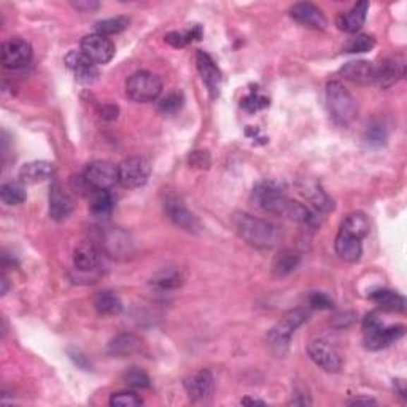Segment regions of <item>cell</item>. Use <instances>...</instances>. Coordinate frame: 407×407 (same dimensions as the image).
I'll return each mask as SVG.
<instances>
[{
  "mask_svg": "<svg viewBox=\"0 0 407 407\" xmlns=\"http://www.w3.org/2000/svg\"><path fill=\"white\" fill-rule=\"evenodd\" d=\"M234 228L248 245L255 248H272L280 239V231L274 223L250 214L234 215Z\"/></svg>",
  "mask_w": 407,
  "mask_h": 407,
  "instance_id": "6da1fadb",
  "label": "cell"
},
{
  "mask_svg": "<svg viewBox=\"0 0 407 407\" xmlns=\"http://www.w3.org/2000/svg\"><path fill=\"white\" fill-rule=\"evenodd\" d=\"M327 102L329 115L336 123L348 124L358 115V102L341 81L333 80L327 85Z\"/></svg>",
  "mask_w": 407,
  "mask_h": 407,
  "instance_id": "7a4b0ae2",
  "label": "cell"
},
{
  "mask_svg": "<svg viewBox=\"0 0 407 407\" xmlns=\"http://www.w3.org/2000/svg\"><path fill=\"white\" fill-rule=\"evenodd\" d=\"M162 80L148 71H140L130 75L126 81V96L137 104H148L159 97Z\"/></svg>",
  "mask_w": 407,
  "mask_h": 407,
  "instance_id": "3957f363",
  "label": "cell"
},
{
  "mask_svg": "<svg viewBox=\"0 0 407 407\" xmlns=\"http://www.w3.org/2000/svg\"><path fill=\"white\" fill-rule=\"evenodd\" d=\"M252 199L255 205L261 210L267 212V214L274 215H285L288 204H290V198L286 196L284 190L274 181H261L255 186Z\"/></svg>",
  "mask_w": 407,
  "mask_h": 407,
  "instance_id": "277c9868",
  "label": "cell"
},
{
  "mask_svg": "<svg viewBox=\"0 0 407 407\" xmlns=\"http://www.w3.org/2000/svg\"><path fill=\"white\" fill-rule=\"evenodd\" d=\"M150 172H152V167L145 158L133 156L118 164V183L129 190L140 188L148 181Z\"/></svg>",
  "mask_w": 407,
  "mask_h": 407,
  "instance_id": "5b68a950",
  "label": "cell"
},
{
  "mask_svg": "<svg viewBox=\"0 0 407 407\" xmlns=\"http://www.w3.org/2000/svg\"><path fill=\"white\" fill-rule=\"evenodd\" d=\"M304 322H308V312H304L303 309H294L286 312V314L281 317V320L269 331L267 339L271 342V346L279 350L288 347L294 331H296Z\"/></svg>",
  "mask_w": 407,
  "mask_h": 407,
  "instance_id": "8992f818",
  "label": "cell"
},
{
  "mask_svg": "<svg viewBox=\"0 0 407 407\" xmlns=\"http://www.w3.org/2000/svg\"><path fill=\"white\" fill-rule=\"evenodd\" d=\"M83 178L92 191H105L118 183V166L109 161H94L85 169Z\"/></svg>",
  "mask_w": 407,
  "mask_h": 407,
  "instance_id": "52a82bcc",
  "label": "cell"
},
{
  "mask_svg": "<svg viewBox=\"0 0 407 407\" xmlns=\"http://www.w3.org/2000/svg\"><path fill=\"white\" fill-rule=\"evenodd\" d=\"M309 358L327 372H337L342 367V356L327 339H314L308 346Z\"/></svg>",
  "mask_w": 407,
  "mask_h": 407,
  "instance_id": "ba28073f",
  "label": "cell"
},
{
  "mask_svg": "<svg viewBox=\"0 0 407 407\" xmlns=\"http://www.w3.org/2000/svg\"><path fill=\"white\" fill-rule=\"evenodd\" d=\"M80 51L94 64H107L115 56V45L109 37L100 34L85 35L80 43Z\"/></svg>",
  "mask_w": 407,
  "mask_h": 407,
  "instance_id": "9c48e42d",
  "label": "cell"
},
{
  "mask_svg": "<svg viewBox=\"0 0 407 407\" xmlns=\"http://www.w3.org/2000/svg\"><path fill=\"white\" fill-rule=\"evenodd\" d=\"M164 212L169 220L175 226L181 228L186 233L199 234L202 231V224L198 220V217L186 209V205L181 202L177 196H169L164 200Z\"/></svg>",
  "mask_w": 407,
  "mask_h": 407,
  "instance_id": "30bf717a",
  "label": "cell"
},
{
  "mask_svg": "<svg viewBox=\"0 0 407 407\" xmlns=\"http://www.w3.org/2000/svg\"><path fill=\"white\" fill-rule=\"evenodd\" d=\"M32 59V47L23 39H11L2 45V64L7 68H23Z\"/></svg>",
  "mask_w": 407,
  "mask_h": 407,
  "instance_id": "8fae6325",
  "label": "cell"
},
{
  "mask_svg": "<svg viewBox=\"0 0 407 407\" xmlns=\"http://www.w3.org/2000/svg\"><path fill=\"white\" fill-rule=\"evenodd\" d=\"M406 328L403 324H396V327L385 328L384 324H377V327L366 328L365 329V347L369 350H380L385 348L398 339L404 336Z\"/></svg>",
  "mask_w": 407,
  "mask_h": 407,
  "instance_id": "7c38bea8",
  "label": "cell"
},
{
  "mask_svg": "<svg viewBox=\"0 0 407 407\" xmlns=\"http://www.w3.org/2000/svg\"><path fill=\"white\" fill-rule=\"evenodd\" d=\"M104 250L114 258H126L133 253V241L120 228H109L102 233Z\"/></svg>",
  "mask_w": 407,
  "mask_h": 407,
  "instance_id": "4fadbf2b",
  "label": "cell"
},
{
  "mask_svg": "<svg viewBox=\"0 0 407 407\" xmlns=\"http://www.w3.org/2000/svg\"><path fill=\"white\" fill-rule=\"evenodd\" d=\"M290 15L294 21H298L299 24L308 26L310 29L323 30L328 26V21H327V18H324L323 11L314 4L300 2V4L293 5L290 10Z\"/></svg>",
  "mask_w": 407,
  "mask_h": 407,
  "instance_id": "5bb4252c",
  "label": "cell"
},
{
  "mask_svg": "<svg viewBox=\"0 0 407 407\" xmlns=\"http://www.w3.org/2000/svg\"><path fill=\"white\" fill-rule=\"evenodd\" d=\"M66 64L73 72L75 78L83 85H91L99 77V68L81 51H71L66 56Z\"/></svg>",
  "mask_w": 407,
  "mask_h": 407,
  "instance_id": "9a60e30c",
  "label": "cell"
},
{
  "mask_svg": "<svg viewBox=\"0 0 407 407\" xmlns=\"http://www.w3.org/2000/svg\"><path fill=\"white\" fill-rule=\"evenodd\" d=\"M196 64H198V71L200 73V77H202L205 86H207L210 96L214 99L218 97V94H220V90H221V80H223L220 68L217 67L214 59H212L210 56L204 51L198 53Z\"/></svg>",
  "mask_w": 407,
  "mask_h": 407,
  "instance_id": "2e32d148",
  "label": "cell"
},
{
  "mask_svg": "<svg viewBox=\"0 0 407 407\" xmlns=\"http://www.w3.org/2000/svg\"><path fill=\"white\" fill-rule=\"evenodd\" d=\"M185 390L193 401H202L210 398L215 390V379L207 369H200L194 372L191 377L185 380Z\"/></svg>",
  "mask_w": 407,
  "mask_h": 407,
  "instance_id": "e0dca14e",
  "label": "cell"
},
{
  "mask_svg": "<svg viewBox=\"0 0 407 407\" xmlns=\"http://www.w3.org/2000/svg\"><path fill=\"white\" fill-rule=\"evenodd\" d=\"M404 72L406 66L403 59L401 58L385 59L382 61L379 66H375L374 83L379 85L382 90H385V87H390L394 83H398V81L404 77Z\"/></svg>",
  "mask_w": 407,
  "mask_h": 407,
  "instance_id": "ac0fdd59",
  "label": "cell"
},
{
  "mask_svg": "<svg viewBox=\"0 0 407 407\" xmlns=\"http://www.w3.org/2000/svg\"><path fill=\"white\" fill-rule=\"evenodd\" d=\"M73 200L62 190L59 181H53L49 188V217L56 221H62L72 214Z\"/></svg>",
  "mask_w": 407,
  "mask_h": 407,
  "instance_id": "d6986e66",
  "label": "cell"
},
{
  "mask_svg": "<svg viewBox=\"0 0 407 407\" xmlns=\"http://www.w3.org/2000/svg\"><path fill=\"white\" fill-rule=\"evenodd\" d=\"M334 248H336L337 256H339V258L344 261L356 262L361 260V255H363L361 239L344 233V231H339V234L336 236Z\"/></svg>",
  "mask_w": 407,
  "mask_h": 407,
  "instance_id": "ffe728a7",
  "label": "cell"
},
{
  "mask_svg": "<svg viewBox=\"0 0 407 407\" xmlns=\"http://www.w3.org/2000/svg\"><path fill=\"white\" fill-rule=\"evenodd\" d=\"M341 75L353 83L369 85L374 83L375 66L369 61H352L341 68Z\"/></svg>",
  "mask_w": 407,
  "mask_h": 407,
  "instance_id": "44dd1931",
  "label": "cell"
},
{
  "mask_svg": "<svg viewBox=\"0 0 407 407\" xmlns=\"http://www.w3.org/2000/svg\"><path fill=\"white\" fill-rule=\"evenodd\" d=\"M73 266L81 272H92L100 266V253L91 242H81L73 252Z\"/></svg>",
  "mask_w": 407,
  "mask_h": 407,
  "instance_id": "7402d4cb",
  "label": "cell"
},
{
  "mask_svg": "<svg viewBox=\"0 0 407 407\" xmlns=\"http://www.w3.org/2000/svg\"><path fill=\"white\" fill-rule=\"evenodd\" d=\"M54 174V164L48 161H32L20 169L21 183H39V181L51 178Z\"/></svg>",
  "mask_w": 407,
  "mask_h": 407,
  "instance_id": "603a6c76",
  "label": "cell"
},
{
  "mask_svg": "<svg viewBox=\"0 0 407 407\" xmlns=\"http://www.w3.org/2000/svg\"><path fill=\"white\" fill-rule=\"evenodd\" d=\"M140 346H142L140 339L134 334H118L115 339L110 341L107 352L111 356H116V358H126V356L139 352Z\"/></svg>",
  "mask_w": 407,
  "mask_h": 407,
  "instance_id": "cb8c5ba5",
  "label": "cell"
},
{
  "mask_svg": "<svg viewBox=\"0 0 407 407\" xmlns=\"http://www.w3.org/2000/svg\"><path fill=\"white\" fill-rule=\"evenodd\" d=\"M94 309L97 310V314L105 317L121 314L123 310L121 298L118 296L115 291L110 290L99 291L96 296H94Z\"/></svg>",
  "mask_w": 407,
  "mask_h": 407,
  "instance_id": "d4e9b609",
  "label": "cell"
},
{
  "mask_svg": "<svg viewBox=\"0 0 407 407\" xmlns=\"http://www.w3.org/2000/svg\"><path fill=\"white\" fill-rule=\"evenodd\" d=\"M369 10V2H358L352 10L341 16L339 28L348 34H356L363 28L366 21V15Z\"/></svg>",
  "mask_w": 407,
  "mask_h": 407,
  "instance_id": "484cf974",
  "label": "cell"
},
{
  "mask_svg": "<svg viewBox=\"0 0 407 407\" xmlns=\"http://www.w3.org/2000/svg\"><path fill=\"white\" fill-rule=\"evenodd\" d=\"M371 299L387 312H404L406 299L391 290H377L371 293Z\"/></svg>",
  "mask_w": 407,
  "mask_h": 407,
  "instance_id": "4316f807",
  "label": "cell"
},
{
  "mask_svg": "<svg viewBox=\"0 0 407 407\" xmlns=\"http://www.w3.org/2000/svg\"><path fill=\"white\" fill-rule=\"evenodd\" d=\"M341 231L350 236L358 237V239H363V237H366L369 233L367 217L363 214V212H353V214H350L346 220H344Z\"/></svg>",
  "mask_w": 407,
  "mask_h": 407,
  "instance_id": "83f0119b",
  "label": "cell"
},
{
  "mask_svg": "<svg viewBox=\"0 0 407 407\" xmlns=\"http://www.w3.org/2000/svg\"><path fill=\"white\" fill-rule=\"evenodd\" d=\"M183 284V275L178 269H164L152 280V285L158 288L159 291H171L177 290Z\"/></svg>",
  "mask_w": 407,
  "mask_h": 407,
  "instance_id": "f1b7e54d",
  "label": "cell"
},
{
  "mask_svg": "<svg viewBox=\"0 0 407 407\" xmlns=\"http://www.w3.org/2000/svg\"><path fill=\"white\" fill-rule=\"evenodd\" d=\"M116 199L110 190L105 191H94L91 196V212L97 217H104L111 214V210L115 209Z\"/></svg>",
  "mask_w": 407,
  "mask_h": 407,
  "instance_id": "f546056e",
  "label": "cell"
},
{
  "mask_svg": "<svg viewBox=\"0 0 407 407\" xmlns=\"http://www.w3.org/2000/svg\"><path fill=\"white\" fill-rule=\"evenodd\" d=\"M300 262V258L298 253L291 252V250H284L277 258L274 261V274L277 275V277H284V275L291 274L294 269L298 267V265Z\"/></svg>",
  "mask_w": 407,
  "mask_h": 407,
  "instance_id": "4dcf8cb0",
  "label": "cell"
},
{
  "mask_svg": "<svg viewBox=\"0 0 407 407\" xmlns=\"http://www.w3.org/2000/svg\"><path fill=\"white\" fill-rule=\"evenodd\" d=\"M0 198L7 205H20L26 200V190L21 181H8L0 188Z\"/></svg>",
  "mask_w": 407,
  "mask_h": 407,
  "instance_id": "1f68e13d",
  "label": "cell"
},
{
  "mask_svg": "<svg viewBox=\"0 0 407 407\" xmlns=\"http://www.w3.org/2000/svg\"><path fill=\"white\" fill-rule=\"evenodd\" d=\"M129 18L126 16H116V18H109V20H102L96 23V34L100 35H115V34H120L123 30H126L129 28Z\"/></svg>",
  "mask_w": 407,
  "mask_h": 407,
  "instance_id": "d6a6232c",
  "label": "cell"
},
{
  "mask_svg": "<svg viewBox=\"0 0 407 407\" xmlns=\"http://www.w3.org/2000/svg\"><path fill=\"white\" fill-rule=\"evenodd\" d=\"M304 194L312 200V204H314L318 210L322 212L333 210V200L327 196V193H324L317 183L305 186Z\"/></svg>",
  "mask_w": 407,
  "mask_h": 407,
  "instance_id": "836d02e7",
  "label": "cell"
},
{
  "mask_svg": "<svg viewBox=\"0 0 407 407\" xmlns=\"http://www.w3.org/2000/svg\"><path fill=\"white\" fill-rule=\"evenodd\" d=\"M200 37H202V29H200L199 26H194L193 29L186 30V32L167 34L166 42L174 48H181V47H186L188 43H191L193 40H200Z\"/></svg>",
  "mask_w": 407,
  "mask_h": 407,
  "instance_id": "e575fe53",
  "label": "cell"
},
{
  "mask_svg": "<svg viewBox=\"0 0 407 407\" xmlns=\"http://www.w3.org/2000/svg\"><path fill=\"white\" fill-rule=\"evenodd\" d=\"M375 47V39L372 35L360 34L350 39L346 45H344V51L346 53H367Z\"/></svg>",
  "mask_w": 407,
  "mask_h": 407,
  "instance_id": "d590c367",
  "label": "cell"
},
{
  "mask_svg": "<svg viewBox=\"0 0 407 407\" xmlns=\"http://www.w3.org/2000/svg\"><path fill=\"white\" fill-rule=\"evenodd\" d=\"M123 380L133 388H148L152 385L148 374L139 367H130L123 374Z\"/></svg>",
  "mask_w": 407,
  "mask_h": 407,
  "instance_id": "8d00e7d4",
  "label": "cell"
},
{
  "mask_svg": "<svg viewBox=\"0 0 407 407\" xmlns=\"http://www.w3.org/2000/svg\"><path fill=\"white\" fill-rule=\"evenodd\" d=\"M109 403L114 407H137V406H140L143 401L140 396H137V394L133 391H120V393L111 394Z\"/></svg>",
  "mask_w": 407,
  "mask_h": 407,
  "instance_id": "74e56055",
  "label": "cell"
},
{
  "mask_svg": "<svg viewBox=\"0 0 407 407\" xmlns=\"http://www.w3.org/2000/svg\"><path fill=\"white\" fill-rule=\"evenodd\" d=\"M183 102H185V97L181 92H172L169 94L167 97H164L159 102V110L162 114L166 115H172V114H177V111L183 107Z\"/></svg>",
  "mask_w": 407,
  "mask_h": 407,
  "instance_id": "f35d334b",
  "label": "cell"
},
{
  "mask_svg": "<svg viewBox=\"0 0 407 407\" xmlns=\"http://www.w3.org/2000/svg\"><path fill=\"white\" fill-rule=\"evenodd\" d=\"M365 139L371 147H382L387 143V130L382 124H371L366 130Z\"/></svg>",
  "mask_w": 407,
  "mask_h": 407,
  "instance_id": "ab89813d",
  "label": "cell"
},
{
  "mask_svg": "<svg viewBox=\"0 0 407 407\" xmlns=\"http://www.w3.org/2000/svg\"><path fill=\"white\" fill-rule=\"evenodd\" d=\"M309 304H310V308L320 309V310H329V309H333V305H334L333 299H331L328 294L320 293V291H315L310 294Z\"/></svg>",
  "mask_w": 407,
  "mask_h": 407,
  "instance_id": "60d3db41",
  "label": "cell"
},
{
  "mask_svg": "<svg viewBox=\"0 0 407 407\" xmlns=\"http://www.w3.org/2000/svg\"><path fill=\"white\" fill-rule=\"evenodd\" d=\"M242 105H243V109L248 110V111H258L261 109L267 107L269 100L266 97L260 96L258 92H252L250 96H247L245 99L242 100Z\"/></svg>",
  "mask_w": 407,
  "mask_h": 407,
  "instance_id": "b9f144b4",
  "label": "cell"
},
{
  "mask_svg": "<svg viewBox=\"0 0 407 407\" xmlns=\"http://www.w3.org/2000/svg\"><path fill=\"white\" fill-rule=\"evenodd\" d=\"M190 162L193 166H198V167H207L209 166V154H207V152H194L190 156Z\"/></svg>",
  "mask_w": 407,
  "mask_h": 407,
  "instance_id": "7bdbcfd3",
  "label": "cell"
},
{
  "mask_svg": "<svg viewBox=\"0 0 407 407\" xmlns=\"http://www.w3.org/2000/svg\"><path fill=\"white\" fill-rule=\"evenodd\" d=\"M73 8H77L78 11H83V13H87V11H92V10H97L100 5L97 2H92V0H81V2H73L72 4Z\"/></svg>",
  "mask_w": 407,
  "mask_h": 407,
  "instance_id": "ee69618b",
  "label": "cell"
},
{
  "mask_svg": "<svg viewBox=\"0 0 407 407\" xmlns=\"http://www.w3.org/2000/svg\"><path fill=\"white\" fill-rule=\"evenodd\" d=\"M118 107L114 104H107V105H104L102 110H100V114H102V118L104 120H116V116H118Z\"/></svg>",
  "mask_w": 407,
  "mask_h": 407,
  "instance_id": "f6af8a7d",
  "label": "cell"
},
{
  "mask_svg": "<svg viewBox=\"0 0 407 407\" xmlns=\"http://www.w3.org/2000/svg\"><path fill=\"white\" fill-rule=\"evenodd\" d=\"M348 404H375L374 399H369V398H355L353 401H350Z\"/></svg>",
  "mask_w": 407,
  "mask_h": 407,
  "instance_id": "bcb514c9",
  "label": "cell"
},
{
  "mask_svg": "<svg viewBox=\"0 0 407 407\" xmlns=\"http://www.w3.org/2000/svg\"><path fill=\"white\" fill-rule=\"evenodd\" d=\"M242 404H250V406H255V404H260V406H265L266 403L265 401H258V399H243Z\"/></svg>",
  "mask_w": 407,
  "mask_h": 407,
  "instance_id": "7dc6e473",
  "label": "cell"
},
{
  "mask_svg": "<svg viewBox=\"0 0 407 407\" xmlns=\"http://www.w3.org/2000/svg\"><path fill=\"white\" fill-rule=\"evenodd\" d=\"M8 291V284H7V279L2 277V294H7Z\"/></svg>",
  "mask_w": 407,
  "mask_h": 407,
  "instance_id": "c3c4849f",
  "label": "cell"
}]
</instances>
